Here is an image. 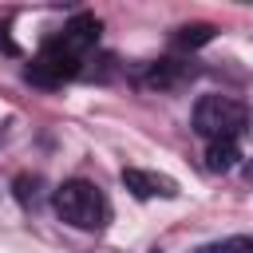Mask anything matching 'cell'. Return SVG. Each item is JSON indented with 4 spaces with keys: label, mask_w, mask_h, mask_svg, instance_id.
I'll list each match as a JSON object with an SVG mask.
<instances>
[{
    "label": "cell",
    "mask_w": 253,
    "mask_h": 253,
    "mask_svg": "<svg viewBox=\"0 0 253 253\" xmlns=\"http://www.w3.org/2000/svg\"><path fill=\"white\" fill-rule=\"evenodd\" d=\"M190 75H194L190 63H178V59H154V63H146V67L138 71V83L150 87V91H174V87H182Z\"/></svg>",
    "instance_id": "obj_6"
},
{
    "label": "cell",
    "mask_w": 253,
    "mask_h": 253,
    "mask_svg": "<svg viewBox=\"0 0 253 253\" xmlns=\"http://www.w3.org/2000/svg\"><path fill=\"white\" fill-rule=\"evenodd\" d=\"M123 186L134 198H178V182L158 174V170H142V166H123Z\"/></svg>",
    "instance_id": "obj_5"
},
{
    "label": "cell",
    "mask_w": 253,
    "mask_h": 253,
    "mask_svg": "<svg viewBox=\"0 0 253 253\" xmlns=\"http://www.w3.org/2000/svg\"><path fill=\"white\" fill-rule=\"evenodd\" d=\"M12 194H16L20 206H36V202H40V178H36V174H16Z\"/></svg>",
    "instance_id": "obj_9"
},
{
    "label": "cell",
    "mask_w": 253,
    "mask_h": 253,
    "mask_svg": "<svg viewBox=\"0 0 253 253\" xmlns=\"http://www.w3.org/2000/svg\"><path fill=\"white\" fill-rule=\"evenodd\" d=\"M202 253H253V237H245V233H233V237H221V241L206 245Z\"/></svg>",
    "instance_id": "obj_10"
},
{
    "label": "cell",
    "mask_w": 253,
    "mask_h": 253,
    "mask_svg": "<svg viewBox=\"0 0 253 253\" xmlns=\"http://www.w3.org/2000/svg\"><path fill=\"white\" fill-rule=\"evenodd\" d=\"M190 123H194V130H198L202 138H210V142H217V138H237V134L245 130V123H249V107H245L241 99H233V95H202V99L194 103Z\"/></svg>",
    "instance_id": "obj_2"
},
{
    "label": "cell",
    "mask_w": 253,
    "mask_h": 253,
    "mask_svg": "<svg viewBox=\"0 0 253 253\" xmlns=\"http://www.w3.org/2000/svg\"><path fill=\"white\" fill-rule=\"evenodd\" d=\"M210 40H213V24H186V28H178V36H174L178 47H202V43H210Z\"/></svg>",
    "instance_id": "obj_8"
},
{
    "label": "cell",
    "mask_w": 253,
    "mask_h": 253,
    "mask_svg": "<svg viewBox=\"0 0 253 253\" xmlns=\"http://www.w3.org/2000/svg\"><path fill=\"white\" fill-rule=\"evenodd\" d=\"M237 158H241L237 138H217V142H210V146H206V170H213V174L233 170V166H237Z\"/></svg>",
    "instance_id": "obj_7"
},
{
    "label": "cell",
    "mask_w": 253,
    "mask_h": 253,
    "mask_svg": "<svg viewBox=\"0 0 253 253\" xmlns=\"http://www.w3.org/2000/svg\"><path fill=\"white\" fill-rule=\"evenodd\" d=\"M245 178H249V182H253V158H249V162H245Z\"/></svg>",
    "instance_id": "obj_11"
},
{
    "label": "cell",
    "mask_w": 253,
    "mask_h": 253,
    "mask_svg": "<svg viewBox=\"0 0 253 253\" xmlns=\"http://www.w3.org/2000/svg\"><path fill=\"white\" fill-rule=\"evenodd\" d=\"M51 206H55L59 221H67L71 229H87V233H91V229H103L107 217H111V206H107L103 190H99L95 182H87V178L63 182V186L51 194Z\"/></svg>",
    "instance_id": "obj_1"
},
{
    "label": "cell",
    "mask_w": 253,
    "mask_h": 253,
    "mask_svg": "<svg viewBox=\"0 0 253 253\" xmlns=\"http://www.w3.org/2000/svg\"><path fill=\"white\" fill-rule=\"evenodd\" d=\"M83 59H75V55H67L55 40H47L43 47H40V55L32 59V67L24 71L28 75V83H40V87H59L63 79H75L83 67H79Z\"/></svg>",
    "instance_id": "obj_3"
},
{
    "label": "cell",
    "mask_w": 253,
    "mask_h": 253,
    "mask_svg": "<svg viewBox=\"0 0 253 253\" xmlns=\"http://www.w3.org/2000/svg\"><path fill=\"white\" fill-rule=\"evenodd\" d=\"M99 32H103V24L91 16V12H79V16H71L67 24H63V32L59 36H51L67 55H75V59H83L95 43H99Z\"/></svg>",
    "instance_id": "obj_4"
}]
</instances>
